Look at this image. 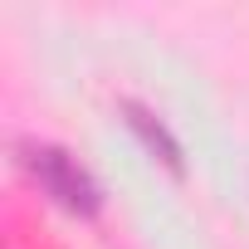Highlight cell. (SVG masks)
I'll list each match as a JSON object with an SVG mask.
<instances>
[{"label": "cell", "instance_id": "6da1fadb", "mask_svg": "<svg viewBox=\"0 0 249 249\" xmlns=\"http://www.w3.org/2000/svg\"><path fill=\"white\" fill-rule=\"evenodd\" d=\"M20 166L30 171V181H35L59 210H69V215H78V220H93V215L103 210V186H98V176H93L73 152H64V147H54V142H20Z\"/></svg>", "mask_w": 249, "mask_h": 249}, {"label": "cell", "instance_id": "7a4b0ae2", "mask_svg": "<svg viewBox=\"0 0 249 249\" xmlns=\"http://www.w3.org/2000/svg\"><path fill=\"white\" fill-rule=\"evenodd\" d=\"M122 122L137 132V142L152 152V161H161L171 176H181L186 171V152H181V142H176V132L166 127V122L152 112V107H142L137 98H122Z\"/></svg>", "mask_w": 249, "mask_h": 249}]
</instances>
